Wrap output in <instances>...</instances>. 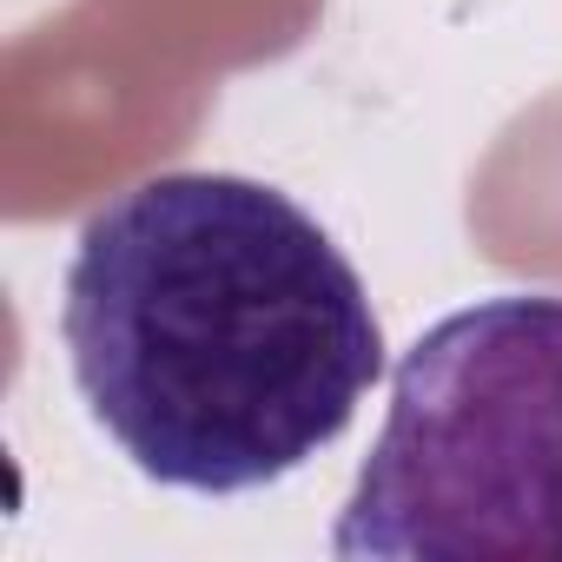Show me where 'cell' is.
<instances>
[{"label": "cell", "instance_id": "6da1fadb", "mask_svg": "<svg viewBox=\"0 0 562 562\" xmlns=\"http://www.w3.org/2000/svg\"><path fill=\"white\" fill-rule=\"evenodd\" d=\"M60 345L120 457L186 496L285 483L384 378L358 265L299 199L238 172L106 199L67 265Z\"/></svg>", "mask_w": 562, "mask_h": 562}, {"label": "cell", "instance_id": "7a4b0ae2", "mask_svg": "<svg viewBox=\"0 0 562 562\" xmlns=\"http://www.w3.org/2000/svg\"><path fill=\"white\" fill-rule=\"evenodd\" d=\"M345 562L562 555V299L496 292L437 318L331 529Z\"/></svg>", "mask_w": 562, "mask_h": 562}]
</instances>
